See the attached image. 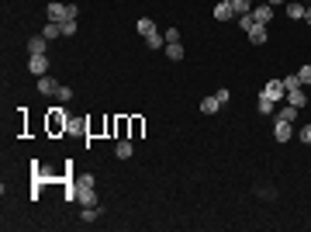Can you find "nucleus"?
<instances>
[{
    "label": "nucleus",
    "instance_id": "obj_1",
    "mask_svg": "<svg viewBox=\"0 0 311 232\" xmlns=\"http://www.w3.org/2000/svg\"><path fill=\"white\" fill-rule=\"evenodd\" d=\"M49 21H76V4H49Z\"/></svg>",
    "mask_w": 311,
    "mask_h": 232
},
{
    "label": "nucleus",
    "instance_id": "obj_2",
    "mask_svg": "<svg viewBox=\"0 0 311 232\" xmlns=\"http://www.w3.org/2000/svg\"><path fill=\"white\" fill-rule=\"evenodd\" d=\"M263 94H266V97L273 101V104H277V101H284V94H287V87H284V80H270V83L263 87Z\"/></svg>",
    "mask_w": 311,
    "mask_h": 232
},
{
    "label": "nucleus",
    "instance_id": "obj_3",
    "mask_svg": "<svg viewBox=\"0 0 311 232\" xmlns=\"http://www.w3.org/2000/svg\"><path fill=\"white\" fill-rule=\"evenodd\" d=\"M273 139H277V142H287V139H294V128H291V121L277 118V125H273Z\"/></svg>",
    "mask_w": 311,
    "mask_h": 232
},
{
    "label": "nucleus",
    "instance_id": "obj_4",
    "mask_svg": "<svg viewBox=\"0 0 311 232\" xmlns=\"http://www.w3.org/2000/svg\"><path fill=\"white\" fill-rule=\"evenodd\" d=\"M66 121H69V115H66L62 108H52V115H49V128H52V132H59V128L66 132Z\"/></svg>",
    "mask_w": 311,
    "mask_h": 232
},
{
    "label": "nucleus",
    "instance_id": "obj_5",
    "mask_svg": "<svg viewBox=\"0 0 311 232\" xmlns=\"http://www.w3.org/2000/svg\"><path fill=\"white\" fill-rule=\"evenodd\" d=\"M28 52H31V56H45V52H49V39H45V35H31Z\"/></svg>",
    "mask_w": 311,
    "mask_h": 232
},
{
    "label": "nucleus",
    "instance_id": "obj_6",
    "mask_svg": "<svg viewBox=\"0 0 311 232\" xmlns=\"http://www.w3.org/2000/svg\"><path fill=\"white\" fill-rule=\"evenodd\" d=\"M28 70H31L35 77H45V73H49V56H31L28 59Z\"/></svg>",
    "mask_w": 311,
    "mask_h": 232
},
{
    "label": "nucleus",
    "instance_id": "obj_7",
    "mask_svg": "<svg viewBox=\"0 0 311 232\" xmlns=\"http://www.w3.org/2000/svg\"><path fill=\"white\" fill-rule=\"evenodd\" d=\"M253 21H256V24H270V21H273V7H270V4L253 7Z\"/></svg>",
    "mask_w": 311,
    "mask_h": 232
},
{
    "label": "nucleus",
    "instance_id": "obj_8",
    "mask_svg": "<svg viewBox=\"0 0 311 232\" xmlns=\"http://www.w3.org/2000/svg\"><path fill=\"white\" fill-rule=\"evenodd\" d=\"M76 201L83 205V208H94V205H97V194H94V187H76Z\"/></svg>",
    "mask_w": 311,
    "mask_h": 232
},
{
    "label": "nucleus",
    "instance_id": "obj_9",
    "mask_svg": "<svg viewBox=\"0 0 311 232\" xmlns=\"http://www.w3.org/2000/svg\"><path fill=\"white\" fill-rule=\"evenodd\" d=\"M59 87H62V83H59V80H52L49 73H45V77H38V90H42V94L56 97V90H59Z\"/></svg>",
    "mask_w": 311,
    "mask_h": 232
},
{
    "label": "nucleus",
    "instance_id": "obj_10",
    "mask_svg": "<svg viewBox=\"0 0 311 232\" xmlns=\"http://www.w3.org/2000/svg\"><path fill=\"white\" fill-rule=\"evenodd\" d=\"M246 35H249V42H253V45H263V42H266V24H253Z\"/></svg>",
    "mask_w": 311,
    "mask_h": 232
},
{
    "label": "nucleus",
    "instance_id": "obj_11",
    "mask_svg": "<svg viewBox=\"0 0 311 232\" xmlns=\"http://www.w3.org/2000/svg\"><path fill=\"white\" fill-rule=\"evenodd\" d=\"M66 132H69V136H83V132H87V118H69V121H66Z\"/></svg>",
    "mask_w": 311,
    "mask_h": 232
},
{
    "label": "nucleus",
    "instance_id": "obj_12",
    "mask_svg": "<svg viewBox=\"0 0 311 232\" xmlns=\"http://www.w3.org/2000/svg\"><path fill=\"white\" fill-rule=\"evenodd\" d=\"M214 18H218V21H232V18H235L232 4H228V0H221V4H218V7H214Z\"/></svg>",
    "mask_w": 311,
    "mask_h": 232
},
{
    "label": "nucleus",
    "instance_id": "obj_13",
    "mask_svg": "<svg viewBox=\"0 0 311 232\" xmlns=\"http://www.w3.org/2000/svg\"><path fill=\"white\" fill-rule=\"evenodd\" d=\"M135 28H138V35H142V39H152V35H159V28H156V24H152L149 18H142V21L135 24Z\"/></svg>",
    "mask_w": 311,
    "mask_h": 232
},
{
    "label": "nucleus",
    "instance_id": "obj_14",
    "mask_svg": "<svg viewBox=\"0 0 311 232\" xmlns=\"http://www.w3.org/2000/svg\"><path fill=\"white\" fill-rule=\"evenodd\" d=\"M287 104H294V108H304V104H308V97H304V90H301V87H294V90H287Z\"/></svg>",
    "mask_w": 311,
    "mask_h": 232
},
{
    "label": "nucleus",
    "instance_id": "obj_15",
    "mask_svg": "<svg viewBox=\"0 0 311 232\" xmlns=\"http://www.w3.org/2000/svg\"><path fill=\"white\" fill-rule=\"evenodd\" d=\"M218 108H221V101H218V97H204V101H201V111H204V115H218Z\"/></svg>",
    "mask_w": 311,
    "mask_h": 232
},
{
    "label": "nucleus",
    "instance_id": "obj_16",
    "mask_svg": "<svg viewBox=\"0 0 311 232\" xmlns=\"http://www.w3.org/2000/svg\"><path fill=\"white\" fill-rule=\"evenodd\" d=\"M42 35H45L49 42H52V39H59V35H62V24H59V21H49V24L42 28Z\"/></svg>",
    "mask_w": 311,
    "mask_h": 232
},
{
    "label": "nucleus",
    "instance_id": "obj_17",
    "mask_svg": "<svg viewBox=\"0 0 311 232\" xmlns=\"http://www.w3.org/2000/svg\"><path fill=\"white\" fill-rule=\"evenodd\" d=\"M114 153H118V159H128V156H132V139H118Z\"/></svg>",
    "mask_w": 311,
    "mask_h": 232
},
{
    "label": "nucleus",
    "instance_id": "obj_18",
    "mask_svg": "<svg viewBox=\"0 0 311 232\" xmlns=\"http://www.w3.org/2000/svg\"><path fill=\"white\" fill-rule=\"evenodd\" d=\"M297 115H301V108H294V104H284V108H280V118H284V121H297Z\"/></svg>",
    "mask_w": 311,
    "mask_h": 232
},
{
    "label": "nucleus",
    "instance_id": "obj_19",
    "mask_svg": "<svg viewBox=\"0 0 311 232\" xmlns=\"http://www.w3.org/2000/svg\"><path fill=\"white\" fill-rule=\"evenodd\" d=\"M304 11H308L304 4H287V18H291V21H301V18H304Z\"/></svg>",
    "mask_w": 311,
    "mask_h": 232
},
{
    "label": "nucleus",
    "instance_id": "obj_20",
    "mask_svg": "<svg viewBox=\"0 0 311 232\" xmlns=\"http://www.w3.org/2000/svg\"><path fill=\"white\" fill-rule=\"evenodd\" d=\"M228 4H232L235 14H249L253 11V0H228Z\"/></svg>",
    "mask_w": 311,
    "mask_h": 232
},
{
    "label": "nucleus",
    "instance_id": "obj_21",
    "mask_svg": "<svg viewBox=\"0 0 311 232\" xmlns=\"http://www.w3.org/2000/svg\"><path fill=\"white\" fill-rule=\"evenodd\" d=\"M166 56L173 59V62H176V59H183V45H180V42H170V45H166Z\"/></svg>",
    "mask_w": 311,
    "mask_h": 232
},
{
    "label": "nucleus",
    "instance_id": "obj_22",
    "mask_svg": "<svg viewBox=\"0 0 311 232\" xmlns=\"http://www.w3.org/2000/svg\"><path fill=\"white\" fill-rule=\"evenodd\" d=\"M256 104H259V115H273V101L266 94H259V101H256Z\"/></svg>",
    "mask_w": 311,
    "mask_h": 232
},
{
    "label": "nucleus",
    "instance_id": "obj_23",
    "mask_svg": "<svg viewBox=\"0 0 311 232\" xmlns=\"http://www.w3.org/2000/svg\"><path fill=\"white\" fill-rule=\"evenodd\" d=\"M56 101H59V104H69V101H73V90H69V87H59V90H56Z\"/></svg>",
    "mask_w": 311,
    "mask_h": 232
},
{
    "label": "nucleus",
    "instance_id": "obj_24",
    "mask_svg": "<svg viewBox=\"0 0 311 232\" xmlns=\"http://www.w3.org/2000/svg\"><path fill=\"white\" fill-rule=\"evenodd\" d=\"M97 180H94V174H80L76 177V187H94Z\"/></svg>",
    "mask_w": 311,
    "mask_h": 232
},
{
    "label": "nucleus",
    "instance_id": "obj_25",
    "mask_svg": "<svg viewBox=\"0 0 311 232\" xmlns=\"http://www.w3.org/2000/svg\"><path fill=\"white\" fill-rule=\"evenodd\" d=\"M80 218H83V222H97V205H94V208H83Z\"/></svg>",
    "mask_w": 311,
    "mask_h": 232
},
{
    "label": "nucleus",
    "instance_id": "obj_26",
    "mask_svg": "<svg viewBox=\"0 0 311 232\" xmlns=\"http://www.w3.org/2000/svg\"><path fill=\"white\" fill-rule=\"evenodd\" d=\"M163 39H166V45H170V42H180V28H166Z\"/></svg>",
    "mask_w": 311,
    "mask_h": 232
},
{
    "label": "nucleus",
    "instance_id": "obj_27",
    "mask_svg": "<svg viewBox=\"0 0 311 232\" xmlns=\"http://www.w3.org/2000/svg\"><path fill=\"white\" fill-rule=\"evenodd\" d=\"M297 80H301V83H311V62H308V66H301V70H297Z\"/></svg>",
    "mask_w": 311,
    "mask_h": 232
},
{
    "label": "nucleus",
    "instance_id": "obj_28",
    "mask_svg": "<svg viewBox=\"0 0 311 232\" xmlns=\"http://www.w3.org/2000/svg\"><path fill=\"white\" fill-rule=\"evenodd\" d=\"M62 35H76V21H62Z\"/></svg>",
    "mask_w": 311,
    "mask_h": 232
},
{
    "label": "nucleus",
    "instance_id": "obj_29",
    "mask_svg": "<svg viewBox=\"0 0 311 232\" xmlns=\"http://www.w3.org/2000/svg\"><path fill=\"white\" fill-rule=\"evenodd\" d=\"M284 87H287V90H294V87H301V80H297V73H294V77H284Z\"/></svg>",
    "mask_w": 311,
    "mask_h": 232
},
{
    "label": "nucleus",
    "instance_id": "obj_30",
    "mask_svg": "<svg viewBox=\"0 0 311 232\" xmlns=\"http://www.w3.org/2000/svg\"><path fill=\"white\" fill-rule=\"evenodd\" d=\"M301 139H304V142L311 146V125H304V128H301Z\"/></svg>",
    "mask_w": 311,
    "mask_h": 232
},
{
    "label": "nucleus",
    "instance_id": "obj_31",
    "mask_svg": "<svg viewBox=\"0 0 311 232\" xmlns=\"http://www.w3.org/2000/svg\"><path fill=\"white\" fill-rule=\"evenodd\" d=\"M266 4H270V7H280V4H284V0H266Z\"/></svg>",
    "mask_w": 311,
    "mask_h": 232
},
{
    "label": "nucleus",
    "instance_id": "obj_32",
    "mask_svg": "<svg viewBox=\"0 0 311 232\" xmlns=\"http://www.w3.org/2000/svg\"><path fill=\"white\" fill-rule=\"evenodd\" d=\"M304 21H308V24H311V7H308V11H304Z\"/></svg>",
    "mask_w": 311,
    "mask_h": 232
}]
</instances>
